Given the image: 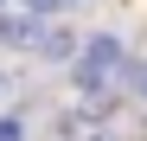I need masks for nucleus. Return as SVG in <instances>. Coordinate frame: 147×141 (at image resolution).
Returning <instances> with one entry per match:
<instances>
[{"label":"nucleus","instance_id":"nucleus-1","mask_svg":"<svg viewBox=\"0 0 147 141\" xmlns=\"http://www.w3.org/2000/svg\"><path fill=\"white\" fill-rule=\"evenodd\" d=\"M0 141H19V122H0Z\"/></svg>","mask_w":147,"mask_h":141}]
</instances>
